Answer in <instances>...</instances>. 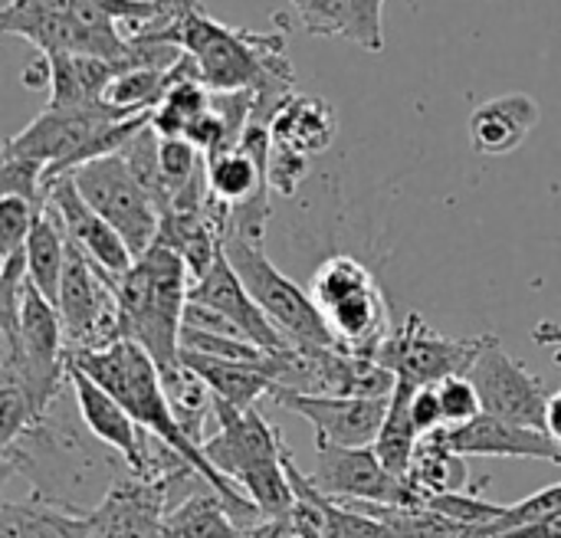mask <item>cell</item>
Here are the masks:
<instances>
[{
  "label": "cell",
  "instance_id": "7a4b0ae2",
  "mask_svg": "<svg viewBox=\"0 0 561 538\" xmlns=\"http://www.w3.org/2000/svg\"><path fill=\"white\" fill-rule=\"evenodd\" d=\"M164 39L181 46L210 92H256L253 115L273 118L279 102L293 95V62L286 56V30L253 33L214 20L201 0H181Z\"/></svg>",
  "mask_w": 561,
  "mask_h": 538
},
{
  "label": "cell",
  "instance_id": "8d00e7d4",
  "mask_svg": "<svg viewBox=\"0 0 561 538\" xmlns=\"http://www.w3.org/2000/svg\"><path fill=\"white\" fill-rule=\"evenodd\" d=\"M493 538H561V510L539 523H529V526H519V529H510V533Z\"/></svg>",
  "mask_w": 561,
  "mask_h": 538
},
{
  "label": "cell",
  "instance_id": "3957f363",
  "mask_svg": "<svg viewBox=\"0 0 561 538\" xmlns=\"http://www.w3.org/2000/svg\"><path fill=\"white\" fill-rule=\"evenodd\" d=\"M69 362L76 368H82L89 378H95L108 394H115L122 401V408L148 434H154L158 440H164L168 447H174L184 460H191L207 477V483L230 503V510H233V516L240 519L243 529L263 519V510L250 496H240V487L230 483L207 460V454H204L201 444L191 440V434L184 431V424L178 421V414H174V408L168 401V391H164L158 362L138 342L118 339L115 345L99 348V352H69Z\"/></svg>",
  "mask_w": 561,
  "mask_h": 538
},
{
  "label": "cell",
  "instance_id": "74e56055",
  "mask_svg": "<svg viewBox=\"0 0 561 538\" xmlns=\"http://www.w3.org/2000/svg\"><path fill=\"white\" fill-rule=\"evenodd\" d=\"M533 342L542 348H561V325L559 322H542L533 329Z\"/></svg>",
  "mask_w": 561,
  "mask_h": 538
},
{
  "label": "cell",
  "instance_id": "2e32d148",
  "mask_svg": "<svg viewBox=\"0 0 561 538\" xmlns=\"http://www.w3.org/2000/svg\"><path fill=\"white\" fill-rule=\"evenodd\" d=\"M53 207H56V214H59V220H62V227H66V233H69V240L89 256V260H95L105 273H112V276H122L131 263H135V253L128 250V243L122 240V233L82 197V191L76 187V181H72V174H62V178H56L53 184H49V197H46Z\"/></svg>",
  "mask_w": 561,
  "mask_h": 538
},
{
  "label": "cell",
  "instance_id": "1f68e13d",
  "mask_svg": "<svg viewBox=\"0 0 561 538\" xmlns=\"http://www.w3.org/2000/svg\"><path fill=\"white\" fill-rule=\"evenodd\" d=\"M325 538H401L385 519L325 496Z\"/></svg>",
  "mask_w": 561,
  "mask_h": 538
},
{
  "label": "cell",
  "instance_id": "484cf974",
  "mask_svg": "<svg viewBox=\"0 0 561 538\" xmlns=\"http://www.w3.org/2000/svg\"><path fill=\"white\" fill-rule=\"evenodd\" d=\"M66 260H69V233H66L56 207L46 201L30 227V237H26V276L53 302L59 299Z\"/></svg>",
  "mask_w": 561,
  "mask_h": 538
},
{
  "label": "cell",
  "instance_id": "5bb4252c",
  "mask_svg": "<svg viewBox=\"0 0 561 538\" xmlns=\"http://www.w3.org/2000/svg\"><path fill=\"white\" fill-rule=\"evenodd\" d=\"M270 401L283 411L299 414L316 427V444L368 447L375 444L391 398H339V394H302L273 385Z\"/></svg>",
  "mask_w": 561,
  "mask_h": 538
},
{
  "label": "cell",
  "instance_id": "52a82bcc",
  "mask_svg": "<svg viewBox=\"0 0 561 538\" xmlns=\"http://www.w3.org/2000/svg\"><path fill=\"white\" fill-rule=\"evenodd\" d=\"M309 293L345 352L375 358L385 339L394 332L388 299L375 273L348 253L329 256L312 273Z\"/></svg>",
  "mask_w": 561,
  "mask_h": 538
},
{
  "label": "cell",
  "instance_id": "4fadbf2b",
  "mask_svg": "<svg viewBox=\"0 0 561 538\" xmlns=\"http://www.w3.org/2000/svg\"><path fill=\"white\" fill-rule=\"evenodd\" d=\"M470 381L480 391L483 414L526 424L536 431H546V408H549V388L539 375H533L526 365H519L496 335H486L480 358L470 368Z\"/></svg>",
  "mask_w": 561,
  "mask_h": 538
},
{
  "label": "cell",
  "instance_id": "4dcf8cb0",
  "mask_svg": "<svg viewBox=\"0 0 561 538\" xmlns=\"http://www.w3.org/2000/svg\"><path fill=\"white\" fill-rule=\"evenodd\" d=\"M36 214H39V204L26 197H16V194L0 197V263L26 253V237H30Z\"/></svg>",
  "mask_w": 561,
  "mask_h": 538
},
{
  "label": "cell",
  "instance_id": "9c48e42d",
  "mask_svg": "<svg viewBox=\"0 0 561 538\" xmlns=\"http://www.w3.org/2000/svg\"><path fill=\"white\" fill-rule=\"evenodd\" d=\"M72 181L82 191V197L122 233L135 256L158 243L161 210L118 151L79 164L72 171Z\"/></svg>",
  "mask_w": 561,
  "mask_h": 538
},
{
  "label": "cell",
  "instance_id": "f35d334b",
  "mask_svg": "<svg viewBox=\"0 0 561 538\" xmlns=\"http://www.w3.org/2000/svg\"><path fill=\"white\" fill-rule=\"evenodd\" d=\"M546 431L561 440V388L549 394V408H546Z\"/></svg>",
  "mask_w": 561,
  "mask_h": 538
},
{
  "label": "cell",
  "instance_id": "4316f807",
  "mask_svg": "<svg viewBox=\"0 0 561 538\" xmlns=\"http://www.w3.org/2000/svg\"><path fill=\"white\" fill-rule=\"evenodd\" d=\"M168 538H240L243 526L233 516L230 503L204 483L197 493H191L181 506L171 510L168 523Z\"/></svg>",
  "mask_w": 561,
  "mask_h": 538
},
{
  "label": "cell",
  "instance_id": "8992f818",
  "mask_svg": "<svg viewBox=\"0 0 561 538\" xmlns=\"http://www.w3.org/2000/svg\"><path fill=\"white\" fill-rule=\"evenodd\" d=\"M217 434L204 440L207 460L250 496L263 516H279L296 503L293 483L283 467V434L253 408H233L214 398Z\"/></svg>",
  "mask_w": 561,
  "mask_h": 538
},
{
  "label": "cell",
  "instance_id": "5b68a950",
  "mask_svg": "<svg viewBox=\"0 0 561 538\" xmlns=\"http://www.w3.org/2000/svg\"><path fill=\"white\" fill-rule=\"evenodd\" d=\"M151 122V112L128 115L115 105H46L23 131L3 141V151L39 161L46 168V191L56 178L79 164L122 151V145Z\"/></svg>",
  "mask_w": 561,
  "mask_h": 538
},
{
  "label": "cell",
  "instance_id": "7c38bea8",
  "mask_svg": "<svg viewBox=\"0 0 561 538\" xmlns=\"http://www.w3.org/2000/svg\"><path fill=\"white\" fill-rule=\"evenodd\" d=\"M486 335L480 339H450L424 322V316L411 312L378 348V362L391 368L401 381L417 388L440 385L454 375H470L473 362L483 352Z\"/></svg>",
  "mask_w": 561,
  "mask_h": 538
},
{
  "label": "cell",
  "instance_id": "83f0119b",
  "mask_svg": "<svg viewBox=\"0 0 561 538\" xmlns=\"http://www.w3.org/2000/svg\"><path fill=\"white\" fill-rule=\"evenodd\" d=\"M414 391H417V385L398 378V385L391 391V401H388L385 424H381V431L375 437V454L398 477L411 473V463H414V454H417V444H421V431H417L414 414H411Z\"/></svg>",
  "mask_w": 561,
  "mask_h": 538
},
{
  "label": "cell",
  "instance_id": "d6a6232c",
  "mask_svg": "<svg viewBox=\"0 0 561 538\" xmlns=\"http://www.w3.org/2000/svg\"><path fill=\"white\" fill-rule=\"evenodd\" d=\"M561 510V483L556 487H546V490H539V493H533V496H526L523 503H516V506H506V513L496 519V523H490L480 538H493V536H503V533H510V529H519V526H529V523H539V519H546V516H552V513H559Z\"/></svg>",
  "mask_w": 561,
  "mask_h": 538
},
{
  "label": "cell",
  "instance_id": "8fae6325",
  "mask_svg": "<svg viewBox=\"0 0 561 538\" xmlns=\"http://www.w3.org/2000/svg\"><path fill=\"white\" fill-rule=\"evenodd\" d=\"M312 483L339 503H385V506H424V493L408 480L391 473L375 444L368 447H335L316 444Z\"/></svg>",
  "mask_w": 561,
  "mask_h": 538
},
{
  "label": "cell",
  "instance_id": "7402d4cb",
  "mask_svg": "<svg viewBox=\"0 0 561 538\" xmlns=\"http://www.w3.org/2000/svg\"><path fill=\"white\" fill-rule=\"evenodd\" d=\"M181 365H187L214 391V398L233 408H253L260 398H270L276 385L266 371V362H240V358H220V355L181 348Z\"/></svg>",
  "mask_w": 561,
  "mask_h": 538
},
{
  "label": "cell",
  "instance_id": "f1b7e54d",
  "mask_svg": "<svg viewBox=\"0 0 561 538\" xmlns=\"http://www.w3.org/2000/svg\"><path fill=\"white\" fill-rule=\"evenodd\" d=\"M408 480L424 493V496H437V493H460L470 483V470H467V457L457 454L440 431L421 437L417 444V454H414V463H411V473Z\"/></svg>",
  "mask_w": 561,
  "mask_h": 538
},
{
  "label": "cell",
  "instance_id": "836d02e7",
  "mask_svg": "<svg viewBox=\"0 0 561 538\" xmlns=\"http://www.w3.org/2000/svg\"><path fill=\"white\" fill-rule=\"evenodd\" d=\"M437 394H440V404H444V424H447V427L470 424L473 417L483 414V401H480V391H477V385L470 381V375L444 378V381L437 385Z\"/></svg>",
  "mask_w": 561,
  "mask_h": 538
},
{
  "label": "cell",
  "instance_id": "44dd1931",
  "mask_svg": "<svg viewBox=\"0 0 561 538\" xmlns=\"http://www.w3.org/2000/svg\"><path fill=\"white\" fill-rule=\"evenodd\" d=\"M335 138V112L325 99L293 92L279 102L270 118V141L273 148L312 158L322 154Z\"/></svg>",
  "mask_w": 561,
  "mask_h": 538
},
{
  "label": "cell",
  "instance_id": "f546056e",
  "mask_svg": "<svg viewBox=\"0 0 561 538\" xmlns=\"http://www.w3.org/2000/svg\"><path fill=\"white\" fill-rule=\"evenodd\" d=\"M204 168H207V154L191 138H161V174L168 184V204L181 187L201 178Z\"/></svg>",
  "mask_w": 561,
  "mask_h": 538
},
{
  "label": "cell",
  "instance_id": "e575fe53",
  "mask_svg": "<svg viewBox=\"0 0 561 538\" xmlns=\"http://www.w3.org/2000/svg\"><path fill=\"white\" fill-rule=\"evenodd\" d=\"M306 174H309V158L270 145V184H273L276 194L293 197L296 187L306 181Z\"/></svg>",
  "mask_w": 561,
  "mask_h": 538
},
{
  "label": "cell",
  "instance_id": "cb8c5ba5",
  "mask_svg": "<svg viewBox=\"0 0 561 538\" xmlns=\"http://www.w3.org/2000/svg\"><path fill=\"white\" fill-rule=\"evenodd\" d=\"M0 538H92V516L30 493L23 503H0Z\"/></svg>",
  "mask_w": 561,
  "mask_h": 538
},
{
  "label": "cell",
  "instance_id": "ffe728a7",
  "mask_svg": "<svg viewBox=\"0 0 561 538\" xmlns=\"http://www.w3.org/2000/svg\"><path fill=\"white\" fill-rule=\"evenodd\" d=\"M539 125V102L526 92H510L483 102L470 115V141L480 154L500 158L526 145Z\"/></svg>",
  "mask_w": 561,
  "mask_h": 538
},
{
  "label": "cell",
  "instance_id": "ac0fdd59",
  "mask_svg": "<svg viewBox=\"0 0 561 538\" xmlns=\"http://www.w3.org/2000/svg\"><path fill=\"white\" fill-rule=\"evenodd\" d=\"M444 434L450 447L463 457H526L561 467V440L549 431L513 424L493 414H480L460 427H444Z\"/></svg>",
  "mask_w": 561,
  "mask_h": 538
},
{
  "label": "cell",
  "instance_id": "d590c367",
  "mask_svg": "<svg viewBox=\"0 0 561 538\" xmlns=\"http://www.w3.org/2000/svg\"><path fill=\"white\" fill-rule=\"evenodd\" d=\"M411 414H414V424H417L421 437H427V434L447 427V424H444V404H440L437 385H424V388L414 391V398H411Z\"/></svg>",
  "mask_w": 561,
  "mask_h": 538
},
{
  "label": "cell",
  "instance_id": "6da1fadb",
  "mask_svg": "<svg viewBox=\"0 0 561 538\" xmlns=\"http://www.w3.org/2000/svg\"><path fill=\"white\" fill-rule=\"evenodd\" d=\"M3 483L23 477L30 493L72 513H95L128 470L122 454L102 444L76 404L72 385L10 444L0 447Z\"/></svg>",
  "mask_w": 561,
  "mask_h": 538
},
{
  "label": "cell",
  "instance_id": "277c9868",
  "mask_svg": "<svg viewBox=\"0 0 561 538\" xmlns=\"http://www.w3.org/2000/svg\"><path fill=\"white\" fill-rule=\"evenodd\" d=\"M187 263L164 243H154L115 276L122 339L138 342L161 371L181 365V329L191 296Z\"/></svg>",
  "mask_w": 561,
  "mask_h": 538
},
{
  "label": "cell",
  "instance_id": "603a6c76",
  "mask_svg": "<svg viewBox=\"0 0 561 538\" xmlns=\"http://www.w3.org/2000/svg\"><path fill=\"white\" fill-rule=\"evenodd\" d=\"M49 66H53L49 105H92V102H102L112 79L131 69L128 59H105V56H85V53H53Z\"/></svg>",
  "mask_w": 561,
  "mask_h": 538
},
{
  "label": "cell",
  "instance_id": "e0dca14e",
  "mask_svg": "<svg viewBox=\"0 0 561 538\" xmlns=\"http://www.w3.org/2000/svg\"><path fill=\"white\" fill-rule=\"evenodd\" d=\"M69 385L76 394V404L82 411V421L89 424V431L108 444L115 454H122V460L128 463L131 473H145L148 470V431L122 408V401L115 394H108L95 378H89L82 368H76L69 362Z\"/></svg>",
  "mask_w": 561,
  "mask_h": 538
},
{
  "label": "cell",
  "instance_id": "d6986e66",
  "mask_svg": "<svg viewBox=\"0 0 561 538\" xmlns=\"http://www.w3.org/2000/svg\"><path fill=\"white\" fill-rule=\"evenodd\" d=\"M312 36H342L368 53L385 49L388 0H289Z\"/></svg>",
  "mask_w": 561,
  "mask_h": 538
},
{
  "label": "cell",
  "instance_id": "30bf717a",
  "mask_svg": "<svg viewBox=\"0 0 561 538\" xmlns=\"http://www.w3.org/2000/svg\"><path fill=\"white\" fill-rule=\"evenodd\" d=\"M56 306L62 316L69 352H99L122 339L115 276L89 260L72 240Z\"/></svg>",
  "mask_w": 561,
  "mask_h": 538
},
{
  "label": "cell",
  "instance_id": "ba28073f",
  "mask_svg": "<svg viewBox=\"0 0 561 538\" xmlns=\"http://www.w3.org/2000/svg\"><path fill=\"white\" fill-rule=\"evenodd\" d=\"M224 253L250 296L263 306V312L273 319V325L299 345H339L335 332L329 329L322 309L316 306L312 293L293 283L286 273L273 266V260L263 253V243H250L243 237H224Z\"/></svg>",
  "mask_w": 561,
  "mask_h": 538
},
{
  "label": "cell",
  "instance_id": "d4e9b609",
  "mask_svg": "<svg viewBox=\"0 0 561 538\" xmlns=\"http://www.w3.org/2000/svg\"><path fill=\"white\" fill-rule=\"evenodd\" d=\"M158 243L171 247L187 263L191 279H201L224 250V237L214 230L204 207H168L161 214Z\"/></svg>",
  "mask_w": 561,
  "mask_h": 538
},
{
  "label": "cell",
  "instance_id": "9a60e30c",
  "mask_svg": "<svg viewBox=\"0 0 561 538\" xmlns=\"http://www.w3.org/2000/svg\"><path fill=\"white\" fill-rule=\"evenodd\" d=\"M187 299L220 312L247 342L260 345L263 352H279L289 345V339L273 325V319L263 312V306L250 296V289L243 286V279L237 276V270L230 266L224 250L217 253L214 266L201 279L191 283Z\"/></svg>",
  "mask_w": 561,
  "mask_h": 538
}]
</instances>
